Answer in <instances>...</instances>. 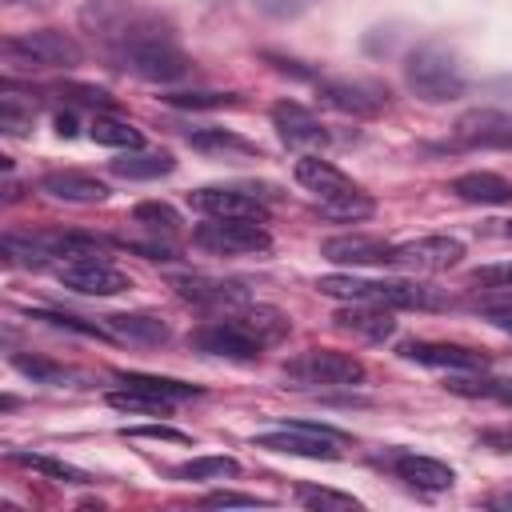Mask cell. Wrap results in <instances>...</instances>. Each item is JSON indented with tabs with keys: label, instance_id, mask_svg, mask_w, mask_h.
Wrapping results in <instances>:
<instances>
[{
	"label": "cell",
	"instance_id": "32",
	"mask_svg": "<svg viewBox=\"0 0 512 512\" xmlns=\"http://www.w3.org/2000/svg\"><path fill=\"white\" fill-rule=\"evenodd\" d=\"M12 368H16V372H24V376H28V380H36V384H68V380H72V372H68L64 364L44 360V356L12 352Z\"/></svg>",
	"mask_w": 512,
	"mask_h": 512
},
{
	"label": "cell",
	"instance_id": "30",
	"mask_svg": "<svg viewBox=\"0 0 512 512\" xmlns=\"http://www.w3.org/2000/svg\"><path fill=\"white\" fill-rule=\"evenodd\" d=\"M176 480H224V476H240V460L232 456H192L184 464L172 468Z\"/></svg>",
	"mask_w": 512,
	"mask_h": 512
},
{
	"label": "cell",
	"instance_id": "27",
	"mask_svg": "<svg viewBox=\"0 0 512 512\" xmlns=\"http://www.w3.org/2000/svg\"><path fill=\"white\" fill-rule=\"evenodd\" d=\"M316 208H320V216H324V220H336V224H360V220H368V216L376 212V200H372L368 192L352 188V192H340V196L316 200Z\"/></svg>",
	"mask_w": 512,
	"mask_h": 512
},
{
	"label": "cell",
	"instance_id": "7",
	"mask_svg": "<svg viewBox=\"0 0 512 512\" xmlns=\"http://www.w3.org/2000/svg\"><path fill=\"white\" fill-rule=\"evenodd\" d=\"M344 432L312 420H284L276 432L256 436V448L280 452V456H304V460H336Z\"/></svg>",
	"mask_w": 512,
	"mask_h": 512
},
{
	"label": "cell",
	"instance_id": "25",
	"mask_svg": "<svg viewBox=\"0 0 512 512\" xmlns=\"http://www.w3.org/2000/svg\"><path fill=\"white\" fill-rule=\"evenodd\" d=\"M332 320H336V328L356 332V336H364V340H388V336L396 332V320H392L388 308H380V304H352V308H340Z\"/></svg>",
	"mask_w": 512,
	"mask_h": 512
},
{
	"label": "cell",
	"instance_id": "22",
	"mask_svg": "<svg viewBox=\"0 0 512 512\" xmlns=\"http://www.w3.org/2000/svg\"><path fill=\"white\" fill-rule=\"evenodd\" d=\"M104 324H108V332L116 336V340H128V344H164L168 336H172V328L160 320V316H152V312H116V316H104Z\"/></svg>",
	"mask_w": 512,
	"mask_h": 512
},
{
	"label": "cell",
	"instance_id": "29",
	"mask_svg": "<svg viewBox=\"0 0 512 512\" xmlns=\"http://www.w3.org/2000/svg\"><path fill=\"white\" fill-rule=\"evenodd\" d=\"M88 136H92L96 144H104V148H120V152H136V148L144 144V136H140L128 120H112V116H96L92 128H88Z\"/></svg>",
	"mask_w": 512,
	"mask_h": 512
},
{
	"label": "cell",
	"instance_id": "6",
	"mask_svg": "<svg viewBox=\"0 0 512 512\" xmlns=\"http://www.w3.org/2000/svg\"><path fill=\"white\" fill-rule=\"evenodd\" d=\"M128 76L136 80H148V84H176V80H188L192 76V60L188 52L176 48V40H144V44H132L124 52L112 56Z\"/></svg>",
	"mask_w": 512,
	"mask_h": 512
},
{
	"label": "cell",
	"instance_id": "49",
	"mask_svg": "<svg viewBox=\"0 0 512 512\" xmlns=\"http://www.w3.org/2000/svg\"><path fill=\"white\" fill-rule=\"evenodd\" d=\"M8 4H20V0H8Z\"/></svg>",
	"mask_w": 512,
	"mask_h": 512
},
{
	"label": "cell",
	"instance_id": "35",
	"mask_svg": "<svg viewBox=\"0 0 512 512\" xmlns=\"http://www.w3.org/2000/svg\"><path fill=\"white\" fill-rule=\"evenodd\" d=\"M188 144L200 152H256L248 140H240L236 132H224V128H196V132H188Z\"/></svg>",
	"mask_w": 512,
	"mask_h": 512
},
{
	"label": "cell",
	"instance_id": "43",
	"mask_svg": "<svg viewBox=\"0 0 512 512\" xmlns=\"http://www.w3.org/2000/svg\"><path fill=\"white\" fill-rule=\"evenodd\" d=\"M472 284L480 288H512V264H484L472 272Z\"/></svg>",
	"mask_w": 512,
	"mask_h": 512
},
{
	"label": "cell",
	"instance_id": "12",
	"mask_svg": "<svg viewBox=\"0 0 512 512\" xmlns=\"http://www.w3.org/2000/svg\"><path fill=\"white\" fill-rule=\"evenodd\" d=\"M316 92L328 108L344 112V116H380L384 104H388V92L376 88V84H364V80H316Z\"/></svg>",
	"mask_w": 512,
	"mask_h": 512
},
{
	"label": "cell",
	"instance_id": "40",
	"mask_svg": "<svg viewBox=\"0 0 512 512\" xmlns=\"http://www.w3.org/2000/svg\"><path fill=\"white\" fill-rule=\"evenodd\" d=\"M260 16H272V20H296L300 12L312 8V0H248Z\"/></svg>",
	"mask_w": 512,
	"mask_h": 512
},
{
	"label": "cell",
	"instance_id": "28",
	"mask_svg": "<svg viewBox=\"0 0 512 512\" xmlns=\"http://www.w3.org/2000/svg\"><path fill=\"white\" fill-rule=\"evenodd\" d=\"M172 168H176V160L168 152H140V148L112 160V172L124 180H156V176H168Z\"/></svg>",
	"mask_w": 512,
	"mask_h": 512
},
{
	"label": "cell",
	"instance_id": "41",
	"mask_svg": "<svg viewBox=\"0 0 512 512\" xmlns=\"http://www.w3.org/2000/svg\"><path fill=\"white\" fill-rule=\"evenodd\" d=\"M204 504L208 508H268L272 500H264V496H252V492H208L204 496Z\"/></svg>",
	"mask_w": 512,
	"mask_h": 512
},
{
	"label": "cell",
	"instance_id": "42",
	"mask_svg": "<svg viewBox=\"0 0 512 512\" xmlns=\"http://www.w3.org/2000/svg\"><path fill=\"white\" fill-rule=\"evenodd\" d=\"M124 436H136V440H168V444H192V436H188V432L168 428V424H140V428H124Z\"/></svg>",
	"mask_w": 512,
	"mask_h": 512
},
{
	"label": "cell",
	"instance_id": "1",
	"mask_svg": "<svg viewBox=\"0 0 512 512\" xmlns=\"http://www.w3.org/2000/svg\"><path fill=\"white\" fill-rule=\"evenodd\" d=\"M80 24L112 56L132 48V44H144V40H176L172 24L160 12H152V8H144L136 0H88L80 8Z\"/></svg>",
	"mask_w": 512,
	"mask_h": 512
},
{
	"label": "cell",
	"instance_id": "45",
	"mask_svg": "<svg viewBox=\"0 0 512 512\" xmlns=\"http://www.w3.org/2000/svg\"><path fill=\"white\" fill-rule=\"evenodd\" d=\"M484 316H488L496 328L512 332V300H504V304H488V308H484Z\"/></svg>",
	"mask_w": 512,
	"mask_h": 512
},
{
	"label": "cell",
	"instance_id": "31",
	"mask_svg": "<svg viewBox=\"0 0 512 512\" xmlns=\"http://www.w3.org/2000/svg\"><path fill=\"white\" fill-rule=\"evenodd\" d=\"M132 220L144 224L148 232H180V224H184L180 212L172 204H164V200H140L132 208Z\"/></svg>",
	"mask_w": 512,
	"mask_h": 512
},
{
	"label": "cell",
	"instance_id": "8",
	"mask_svg": "<svg viewBox=\"0 0 512 512\" xmlns=\"http://www.w3.org/2000/svg\"><path fill=\"white\" fill-rule=\"evenodd\" d=\"M192 240L216 256H252L272 248V236L256 220H228V216H208V224H200Z\"/></svg>",
	"mask_w": 512,
	"mask_h": 512
},
{
	"label": "cell",
	"instance_id": "46",
	"mask_svg": "<svg viewBox=\"0 0 512 512\" xmlns=\"http://www.w3.org/2000/svg\"><path fill=\"white\" fill-rule=\"evenodd\" d=\"M120 248H128V252H140L144 260H172V256H176L172 248H160V244H128V240H124Z\"/></svg>",
	"mask_w": 512,
	"mask_h": 512
},
{
	"label": "cell",
	"instance_id": "34",
	"mask_svg": "<svg viewBox=\"0 0 512 512\" xmlns=\"http://www.w3.org/2000/svg\"><path fill=\"white\" fill-rule=\"evenodd\" d=\"M164 100L172 108H188V112H212V108H236L240 104L236 92H168Z\"/></svg>",
	"mask_w": 512,
	"mask_h": 512
},
{
	"label": "cell",
	"instance_id": "44",
	"mask_svg": "<svg viewBox=\"0 0 512 512\" xmlns=\"http://www.w3.org/2000/svg\"><path fill=\"white\" fill-rule=\"evenodd\" d=\"M264 60L276 68V72H284V76H300V80H320L312 68H300V60H288V56H276V52H264Z\"/></svg>",
	"mask_w": 512,
	"mask_h": 512
},
{
	"label": "cell",
	"instance_id": "10",
	"mask_svg": "<svg viewBox=\"0 0 512 512\" xmlns=\"http://www.w3.org/2000/svg\"><path fill=\"white\" fill-rule=\"evenodd\" d=\"M56 280L68 288V292H80V296H120L132 288L128 272H120L116 264L100 260V256H84V260H64L56 268Z\"/></svg>",
	"mask_w": 512,
	"mask_h": 512
},
{
	"label": "cell",
	"instance_id": "48",
	"mask_svg": "<svg viewBox=\"0 0 512 512\" xmlns=\"http://www.w3.org/2000/svg\"><path fill=\"white\" fill-rule=\"evenodd\" d=\"M504 232H508V236H512V224H508V228H504Z\"/></svg>",
	"mask_w": 512,
	"mask_h": 512
},
{
	"label": "cell",
	"instance_id": "37",
	"mask_svg": "<svg viewBox=\"0 0 512 512\" xmlns=\"http://www.w3.org/2000/svg\"><path fill=\"white\" fill-rule=\"evenodd\" d=\"M12 460H16V464H24V468H36V472H44V476H52V480H64V484H88V476H84L80 468H72V464H64V460H52V456L12 452Z\"/></svg>",
	"mask_w": 512,
	"mask_h": 512
},
{
	"label": "cell",
	"instance_id": "3",
	"mask_svg": "<svg viewBox=\"0 0 512 512\" xmlns=\"http://www.w3.org/2000/svg\"><path fill=\"white\" fill-rule=\"evenodd\" d=\"M404 80H408V88H412L420 100H428V104L456 100V96H464V88H468L464 68H460L456 56H452L448 48H440V44H420V48H412L408 60H404Z\"/></svg>",
	"mask_w": 512,
	"mask_h": 512
},
{
	"label": "cell",
	"instance_id": "4",
	"mask_svg": "<svg viewBox=\"0 0 512 512\" xmlns=\"http://www.w3.org/2000/svg\"><path fill=\"white\" fill-rule=\"evenodd\" d=\"M292 388H356L364 380V360L336 348H308L284 364Z\"/></svg>",
	"mask_w": 512,
	"mask_h": 512
},
{
	"label": "cell",
	"instance_id": "47",
	"mask_svg": "<svg viewBox=\"0 0 512 512\" xmlns=\"http://www.w3.org/2000/svg\"><path fill=\"white\" fill-rule=\"evenodd\" d=\"M56 132H60V136H72V132H76V120H72L68 112H60V116H56Z\"/></svg>",
	"mask_w": 512,
	"mask_h": 512
},
{
	"label": "cell",
	"instance_id": "39",
	"mask_svg": "<svg viewBox=\"0 0 512 512\" xmlns=\"http://www.w3.org/2000/svg\"><path fill=\"white\" fill-rule=\"evenodd\" d=\"M60 96H68L76 104H88V108H116V96L104 92V88H96V84H64Z\"/></svg>",
	"mask_w": 512,
	"mask_h": 512
},
{
	"label": "cell",
	"instance_id": "26",
	"mask_svg": "<svg viewBox=\"0 0 512 512\" xmlns=\"http://www.w3.org/2000/svg\"><path fill=\"white\" fill-rule=\"evenodd\" d=\"M116 384L120 388H136V392H148V396H160V400H192V396H204L200 384H188V380H172V376H152V372H116Z\"/></svg>",
	"mask_w": 512,
	"mask_h": 512
},
{
	"label": "cell",
	"instance_id": "19",
	"mask_svg": "<svg viewBox=\"0 0 512 512\" xmlns=\"http://www.w3.org/2000/svg\"><path fill=\"white\" fill-rule=\"evenodd\" d=\"M392 248L388 240H376V236H332L320 244V256L332 260V264H392Z\"/></svg>",
	"mask_w": 512,
	"mask_h": 512
},
{
	"label": "cell",
	"instance_id": "13",
	"mask_svg": "<svg viewBox=\"0 0 512 512\" xmlns=\"http://www.w3.org/2000/svg\"><path fill=\"white\" fill-rule=\"evenodd\" d=\"M192 344H196L204 356H220V360H236V364H248V360H256V356L264 352L232 316L196 328V332H192Z\"/></svg>",
	"mask_w": 512,
	"mask_h": 512
},
{
	"label": "cell",
	"instance_id": "16",
	"mask_svg": "<svg viewBox=\"0 0 512 512\" xmlns=\"http://www.w3.org/2000/svg\"><path fill=\"white\" fill-rule=\"evenodd\" d=\"M40 192L52 196V200H64V204H104L108 200V184L92 172H44L40 176Z\"/></svg>",
	"mask_w": 512,
	"mask_h": 512
},
{
	"label": "cell",
	"instance_id": "50",
	"mask_svg": "<svg viewBox=\"0 0 512 512\" xmlns=\"http://www.w3.org/2000/svg\"><path fill=\"white\" fill-rule=\"evenodd\" d=\"M508 444H512V440H508Z\"/></svg>",
	"mask_w": 512,
	"mask_h": 512
},
{
	"label": "cell",
	"instance_id": "17",
	"mask_svg": "<svg viewBox=\"0 0 512 512\" xmlns=\"http://www.w3.org/2000/svg\"><path fill=\"white\" fill-rule=\"evenodd\" d=\"M172 288L192 300V304H208V308H240L248 304V284L244 280H216V276H180L172 280Z\"/></svg>",
	"mask_w": 512,
	"mask_h": 512
},
{
	"label": "cell",
	"instance_id": "21",
	"mask_svg": "<svg viewBox=\"0 0 512 512\" xmlns=\"http://www.w3.org/2000/svg\"><path fill=\"white\" fill-rule=\"evenodd\" d=\"M460 144H480V148H512V116L500 112H468L456 124Z\"/></svg>",
	"mask_w": 512,
	"mask_h": 512
},
{
	"label": "cell",
	"instance_id": "9",
	"mask_svg": "<svg viewBox=\"0 0 512 512\" xmlns=\"http://www.w3.org/2000/svg\"><path fill=\"white\" fill-rule=\"evenodd\" d=\"M188 204L204 216H228V220H264L268 216V208L252 184H204V188L188 192Z\"/></svg>",
	"mask_w": 512,
	"mask_h": 512
},
{
	"label": "cell",
	"instance_id": "20",
	"mask_svg": "<svg viewBox=\"0 0 512 512\" xmlns=\"http://www.w3.org/2000/svg\"><path fill=\"white\" fill-rule=\"evenodd\" d=\"M232 320H236L260 348H272V344H280V340L292 332V320H288L280 308H272V304H240V308L232 312Z\"/></svg>",
	"mask_w": 512,
	"mask_h": 512
},
{
	"label": "cell",
	"instance_id": "18",
	"mask_svg": "<svg viewBox=\"0 0 512 512\" xmlns=\"http://www.w3.org/2000/svg\"><path fill=\"white\" fill-rule=\"evenodd\" d=\"M392 472L408 484V488H420V492H444L456 484V472L436 460V456H420V452H396L392 456Z\"/></svg>",
	"mask_w": 512,
	"mask_h": 512
},
{
	"label": "cell",
	"instance_id": "5",
	"mask_svg": "<svg viewBox=\"0 0 512 512\" xmlns=\"http://www.w3.org/2000/svg\"><path fill=\"white\" fill-rule=\"evenodd\" d=\"M4 56L20 68H40V72H52V68H76L84 60V48L68 36V32H56V28H36V32H20V36H8L4 40Z\"/></svg>",
	"mask_w": 512,
	"mask_h": 512
},
{
	"label": "cell",
	"instance_id": "15",
	"mask_svg": "<svg viewBox=\"0 0 512 512\" xmlns=\"http://www.w3.org/2000/svg\"><path fill=\"white\" fill-rule=\"evenodd\" d=\"M272 124H276L284 144H296V148H324L328 144V128L320 124V116H312L296 100H280L272 108Z\"/></svg>",
	"mask_w": 512,
	"mask_h": 512
},
{
	"label": "cell",
	"instance_id": "36",
	"mask_svg": "<svg viewBox=\"0 0 512 512\" xmlns=\"http://www.w3.org/2000/svg\"><path fill=\"white\" fill-rule=\"evenodd\" d=\"M28 316H32V320H44V324H52V328H64V332L96 336V340H108V336H112V332H108V324H92V320L72 316V312H48V308H32Z\"/></svg>",
	"mask_w": 512,
	"mask_h": 512
},
{
	"label": "cell",
	"instance_id": "38",
	"mask_svg": "<svg viewBox=\"0 0 512 512\" xmlns=\"http://www.w3.org/2000/svg\"><path fill=\"white\" fill-rule=\"evenodd\" d=\"M296 496H300V504H308V508H336V512H356L360 508V500L356 496H348V492H332V488H296Z\"/></svg>",
	"mask_w": 512,
	"mask_h": 512
},
{
	"label": "cell",
	"instance_id": "14",
	"mask_svg": "<svg viewBox=\"0 0 512 512\" xmlns=\"http://www.w3.org/2000/svg\"><path fill=\"white\" fill-rule=\"evenodd\" d=\"M400 356L428 364V368H448V372H484L488 368L484 352L464 348V344H444V340H408V344H400Z\"/></svg>",
	"mask_w": 512,
	"mask_h": 512
},
{
	"label": "cell",
	"instance_id": "2",
	"mask_svg": "<svg viewBox=\"0 0 512 512\" xmlns=\"http://www.w3.org/2000/svg\"><path fill=\"white\" fill-rule=\"evenodd\" d=\"M320 296L332 300H352V304H380V308H444L448 300L412 280H364V276H320L316 280Z\"/></svg>",
	"mask_w": 512,
	"mask_h": 512
},
{
	"label": "cell",
	"instance_id": "33",
	"mask_svg": "<svg viewBox=\"0 0 512 512\" xmlns=\"http://www.w3.org/2000/svg\"><path fill=\"white\" fill-rule=\"evenodd\" d=\"M108 404L120 408V412H140V416H164L172 408V400H160V396H148V392H136V388L108 392Z\"/></svg>",
	"mask_w": 512,
	"mask_h": 512
},
{
	"label": "cell",
	"instance_id": "11",
	"mask_svg": "<svg viewBox=\"0 0 512 512\" xmlns=\"http://www.w3.org/2000/svg\"><path fill=\"white\" fill-rule=\"evenodd\" d=\"M460 256H464V244L456 236H416L392 248V264L408 272H444L460 264Z\"/></svg>",
	"mask_w": 512,
	"mask_h": 512
},
{
	"label": "cell",
	"instance_id": "23",
	"mask_svg": "<svg viewBox=\"0 0 512 512\" xmlns=\"http://www.w3.org/2000/svg\"><path fill=\"white\" fill-rule=\"evenodd\" d=\"M296 180L316 196V200H328V196H340V192H352L356 184L336 168V164H328V160H320V156H304V160H296Z\"/></svg>",
	"mask_w": 512,
	"mask_h": 512
},
{
	"label": "cell",
	"instance_id": "24",
	"mask_svg": "<svg viewBox=\"0 0 512 512\" xmlns=\"http://www.w3.org/2000/svg\"><path fill=\"white\" fill-rule=\"evenodd\" d=\"M448 192H456L464 204H512V180L496 172H464L448 184Z\"/></svg>",
	"mask_w": 512,
	"mask_h": 512
}]
</instances>
